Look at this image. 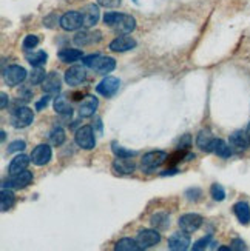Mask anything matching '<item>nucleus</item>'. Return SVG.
<instances>
[{"label":"nucleus","instance_id":"11","mask_svg":"<svg viewBox=\"0 0 250 251\" xmlns=\"http://www.w3.org/2000/svg\"><path fill=\"white\" fill-rule=\"evenodd\" d=\"M61 26L65 31H76L81 26H83V19L79 11H70L65 13L61 17Z\"/></svg>","mask_w":250,"mask_h":251},{"label":"nucleus","instance_id":"32","mask_svg":"<svg viewBox=\"0 0 250 251\" xmlns=\"http://www.w3.org/2000/svg\"><path fill=\"white\" fill-rule=\"evenodd\" d=\"M45 70H42V66H34V70L30 73V83L31 85H41L45 80Z\"/></svg>","mask_w":250,"mask_h":251},{"label":"nucleus","instance_id":"17","mask_svg":"<svg viewBox=\"0 0 250 251\" xmlns=\"http://www.w3.org/2000/svg\"><path fill=\"white\" fill-rule=\"evenodd\" d=\"M136 40L128 36H121L118 39H114V40L110 43V50L114 51V53H125V51H130L133 48H136Z\"/></svg>","mask_w":250,"mask_h":251},{"label":"nucleus","instance_id":"31","mask_svg":"<svg viewBox=\"0 0 250 251\" xmlns=\"http://www.w3.org/2000/svg\"><path fill=\"white\" fill-rule=\"evenodd\" d=\"M14 200H16L14 193L9 188L8 190L3 188L2 190V211H8L9 208H11L14 205Z\"/></svg>","mask_w":250,"mask_h":251},{"label":"nucleus","instance_id":"14","mask_svg":"<svg viewBox=\"0 0 250 251\" xmlns=\"http://www.w3.org/2000/svg\"><path fill=\"white\" fill-rule=\"evenodd\" d=\"M168 248L171 251H186L190 248V236L186 231H179V233H173L168 239Z\"/></svg>","mask_w":250,"mask_h":251},{"label":"nucleus","instance_id":"36","mask_svg":"<svg viewBox=\"0 0 250 251\" xmlns=\"http://www.w3.org/2000/svg\"><path fill=\"white\" fill-rule=\"evenodd\" d=\"M37 45H39V37L34 36V34H28V36L23 39V43H22V46H23L25 51H31L33 48H36Z\"/></svg>","mask_w":250,"mask_h":251},{"label":"nucleus","instance_id":"40","mask_svg":"<svg viewBox=\"0 0 250 251\" xmlns=\"http://www.w3.org/2000/svg\"><path fill=\"white\" fill-rule=\"evenodd\" d=\"M122 0H98V5L104 8H118Z\"/></svg>","mask_w":250,"mask_h":251},{"label":"nucleus","instance_id":"15","mask_svg":"<svg viewBox=\"0 0 250 251\" xmlns=\"http://www.w3.org/2000/svg\"><path fill=\"white\" fill-rule=\"evenodd\" d=\"M81 14H82V19H83V26L85 28L94 26L96 23L99 22V17H101L99 6L94 5V3H90V5H86L85 8H82Z\"/></svg>","mask_w":250,"mask_h":251},{"label":"nucleus","instance_id":"16","mask_svg":"<svg viewBox=\"0 0 250 251\" xmlns=\"http://www.w3.org/2000/svg\"><path fill=\"white\" fill-rule=\"evenodd\" d=\"M85 79H86V73H85L83 66L74 65V66H71V68H68L65 71V82H66V85H70V86L81 85Z\"/></svg>","mask_w":250,"mask_h":251},{"label":"nucleus","instance_id":"13","mask_svg":"<svg viewBox=\"0 0 250 251\" xmlns=\"http://www.w3.org/2000/svg\"><path fill=\"white\" fill-rule=\"evenodd\" d=\"M33 180V173L31 171H22L17 173V174H13L11 179H8V182L3 185V188H11V190H22L25 187H28Z\"/></svg>","mask_w":250,"mask_h":251},{"label":"nucleus","instance_id":"6","mask_svg":"<svg viewBox=\"0 0 250 251\" xmlns=\"http://www.w3.org/2000/svg\"><path fill=\"white\" fill-rule=\"evenodd\" d=\"M26 79V70L21 65H11L3 71V80L9 86H16Z\"/></svg>","mask_w":250,"mask_h":251},{"label":"nucleus","instance_id":"9","mask_svg":"<svg viewBox=\"0 0 250 251\" xmlns=\"http://www.w3.org/2000/svg\"><path fill=\"white\" fill-rule=\"evenodd\" d=\"M138 244L144 248H151L161 242V234H159V230H141L138 236H136Z\"/></svg>","mask_w":250,"mask_h":251},{"label":"nucleus","instance_id":"35","mask_svg":"<svg viewBox=\"0 0 250 251\" xmlns=\"http://www.w3.org/2000/svg\"><path fill=\"white\" fill-rule=\"evenodd\" d=\"M210 245L213 247V248H216V247H215L216 242H213V240H211V236L203 237L201 240H198V242L193 244V251H203V250H207V248H210Z\"/></svg>","mask_w":250,"mask_h":251},{"label":"nucleus","instance_id":"1","mask_svg":"<svg viewBox=\"0 0 250 251\" xmlns=\"http://www.w3.org/2000/svg\"><path fill=\"white\" fill-rule=\"evenodd\" d=\"M104 23L113 28L118 34H130L136 28V19L128 14L107 13L104 16Z\"/></svg>","mask_w":250,"mask_h":251},{"label":"nucleus","instance_id":"33","mask_svg":"<svg viewBox=\"0 0 250 251\" xmlns=\"http://www.w3.org/2000/svg\"><path fill=\"white\" fill-rule=\"evenodd\" d=\"M50 140L53 145H56V147H61V145L65 142V131L61 127L54 128L50 134Z\"/></svg>","mask_w":250,"mask_h":251},{"label":"nucleus","instance_id":"19","mask_svg":"<svg viewBox=\"0 0 250 251\" xmlns=\"http://www.w3.org/2000/svg\"><path fill=\"white\" fill-rule=\"evenodd\" d=\"M113 170L118 174H131L136 170V163L131 160V157H118L113 162Z\"/></svg>","mask_w":250,"mask_h":251},{"label":"nucleus","instance_id":"43","mask_svg":"<svg viewBox=\"0 0 250 251\" xmlns=\"http://www.w3.org/2000/svg\"><path fill=\"white\" fill-rule=\"evenodd\" d=\"M0 99H2V105H0V108L5 110L6 105H8V96H6V93H2V94H0Z\"/></svg>","mask_w":250,"mask_h":251},{"label":"nucleus","instance_id":"34","mask_svg":"<svg viewBox=\"0 0 250 251\" xmlns=\"http://www.w3.org/2000/svg\"><path fill=\"white\" fill-rule=\"evenodd\" d=\"M210 196L213 197L216 202H221L226 199V190L219 185V183H213V185L210 187Z\"/></svg>","mask_w":250,"mask_h":251},{"label":"nucleus","instance_id":"20","mask_svg":"<svg viewBox=\"0 0 250 251\" xmlns=\"http://www.w3.org/2000/svg\"><path fill=\"white\" fill-rule=\"evenodd\" d=\"M98 105H99V100L96 99L94 96H86L79 105L81 117H90V116H93L96 113V110H98Z\"/></svg>","mask_w":250,"mask_h":251},{"label":"nucleus","instance_id":"2","mask_svg":"<svg viewBox=\"0 0 250 251\" xmlns=\"http://www.w3.org/2000/svg\"><path fill=\"white\" fill-rule=\"evenodd\" d=\"M82 62L86 68L94 70L98 74H108L116 68V60H114L113 57L99 56V54L86 56V57H83Z\"/></svg>","mask_w":250,"mask_h":251},{"label":"nucleus","instance_id":"5","mask_svg":"<svg viewBox=\"0 0 250 251\" xmlns=\"http://www.w3.org/2000/svg\"><path fill=\"white\" fill-rule=\"evenodd\" d=\"M13 127L14 128H26L30 127L34 120V114L28 107H19L13 113Z\"/></svg>","mask_w":250,"mask_h":251},{"label":"nucleus","instance_id":"26","mask_svg":"<svg viewBox=\"0 0 250 251\" xmlns=\"http://www.w3.org/2000/svg\"><path fill=\"white\" fill-rule=\"evenodd\" d=\"M54 111L57 114L63 116V117H70V116L73 114V108L71 105L66 102L65 97H62V96H59V97H56L54 100Z\"/></svg>","mask_w":250,"mask_h":251},{"label":"nucleus","instance_id":"23","mask_svg":"<svg viewBox=\"0 0 250 251\" xmlns=\"http://www.w3.org/2000/svg\"><path fill=\"white\" fill-rule=\"evenodd\" d=\"M99 40H101V33L82 31V33H78L74 37V43L78 46H85V45H90V43L99 42Z\"/></svg>","mask_w":250,"mask_h":251},{"label":"nucleus","instance_id":"41","mask_svg":"<svg viewBox=\"0 0 250 251\" xmlns=\"http://www.w3.org/2000/svg\"><path fill=\"white\" fill-rule=\"evenodd\" d=\"M50 96H51V94L43 96V97L36 103V110H39V111H41V110H43V108L46 107V105H48V102H50Z\"/></svg>","mask_w":250,"mask_h":251},{"label":"nucleus","instance_id":"37","mask_svg":"<svg viewBox=\"0 0 250 251\" xmlns=\"http://www.w3.org/2000/svg\"><path fill=\"white\" fill-rule=\"evenodd\" d=\"M113 153L116 154L118 157H134V156H136V151L125 150V148L119 147L118 143H113Z\"/></svg>","mask_w":250,"mask_h":251},{"label":"nucleus","instance_id":"8","mask_svg":"<svg viewBox=\"0 0 250 251\" xmlns=\"http://www.w3.org/2000/svg\"><path fill=\"white\" fill-rule=\"evenodd\" d=\"M119 86H121V80L118 77H113V76H107L105 79L96 86V91L101 96H105V97H111L118 91H119Z\"/></svg>","mask_w":250,"mask_h":251},{"label":"nucleus","instance_id":"38","mask_svg":"<svg viewBox=\"0 0 250 251\" xmlns=\"http://www.w3.org/2000/svg\"><path fill=\"white\" fill-rule=\"evenodd\" d=\"M25 147H26L25 140H14V142L8 147L6 151H8V154H11V153H16V151H23Z\"/></svg>","mask_w":250,"mask_h":251},{"label":"nucleus","instance_id":"18","mask_svg":"<svg viewBox=\"0 0 250 251\" xmlns=\"http://www.w3.org/2000/svg\"><path fill=\"white\" fill-rule=\"evenodd\" d=\"M42 88L46 94H51V96H57V93L61 91V76L59 73H50L43 80Z\"/></svg>","mask_w":250,"mask_h":251},{"label":"nucleus","instance_id":"44","mask_svg":"<svg viewBox=\"0 0 250 251\" xmlns=\"http://www.w3.org/2000/svg\"><path fill=\"white\" fill-rule=\"evenodd\" d=\"M247 133H249V136H250V123H249V127H247Z\"/></svg>","mask_w":250,"mask_h":251},{"label":"nucleus","instance_id":"4","mask_svg":"<svg viewBox=\"0 0 250 251\" xmlns=\"http://www.w3.org/2000/svg\"><path fill=\"white\" fill-rule=\"evenodd\" d=\"M76 143L79 145L83 150H93L96 147V137H94V131L90 125H85V127H81L78 131H76L74 136Z\"/></svg>","mask_w":250,"mask_h":251},{"label":"nucleus","instance_id":"12","mask_svg":"<svg viewBox=\"0 0 250 251\" xmlns=\"http://www.w3.org/2000/svg\"><path fill=\"white\" fill-rule=\"evenodd\" d=\"M230 148L236 153H243L250 147V136L247 131H235L233 134H230L229 139Z\"/></svg>","mask_w":250,"mask_h":251},{"label":"nucleus","instance_id":"45","mask_svg":"<svg viewBox=\"0 0 250 251\" xmlns=\"http://www.w3.org/2000/svg\"><path fill=\"white\" fill-rule=\"evenodd\" d=\"M133 2H136V3H138V0H133Z\"/></svg>","mask_w":250,"mask_h":251},{"label":"nucleus","instance_id":"39","mask_svg":"<svg viewBox=\"0 0 250 251\" xmlns=\"http://www.w3.org/2000/svg\"><path fill=\"white\" fill-rule=\"evenodd\" d=\"M201 194H203V193H201V190H199V188H190V190H187V191H186L187 199H188V200H193V202L199 200Z\"/></svg>","mask_w":250,"mask_h":251},{"label":"nucleus","instance_id":"27","mask_svg":"<svg viewBox=\"0 0 250 251\" xmlns=\"http://www.w3.org/2000/svg\"><path fill=\"white\" fill-rule=\"evenodd\" d=\"M116 251H141L142 247L138 244L136 239H130V237H124L114 247Z\"/></svg>","mask_w":250,"mask_h":251},{"label":"nucleus","instance_id":"42","mask_svg":"<svg viewBox=\"0 0 250 251\" xmlns=\"http://www.w3.org/2000/svg\"><path fill=\"white\" fill-rule=\"evenodd\" d=\"M232 250H236V251H241V250H246V245L241 239H235L232 242V247H230Z\"/></svg>","mask_w":250,"mask_h":251},{"label":"nucleus","instance_id":"30","mask_svg":"<svg viewBox=\"0 0 250 251\" xmlns=\"http://www.w3.org/2000/svg\"><path fill=\"white\" fill-rule=\"evenodd\" d=\"M48 56L45 51H33V53H26V60L30 62L33 66H42L46 63Z\"/></svg>","mask_w":250,"mask_h":251},{"label":"nucleus","instance_id":"24","mask_svg":"<svg viewBox=\"0 0 250 251\" xmlns=\"http://www.w3.org/2000/svg\"><path fill=\"white\" fill-rule=\"evenodd\" d=\"M233 211H235V216L238 217V220L241 222V224H249L250 222V207L246 202H238L233 207Z\"/></svg>","mask_w":250,"mask_h":251},{"label":"nucleus","instance_id":"28","mask_svg":"<svg viewBox=\"0 0 250 251\" xmlns=\"http://www.w3.org/2000/svg\"><path fill=\"white\" fill-rule=\"evenodd\" d=\"M150 222H151L153 228L162 231V230H167L168 228V225H170V217H168L167 213H155V214L150 217Z\"/></svg>","mask_w":250,"mask_h":251},{"label":"nucleus","instance_id":"7","mask_svg":"<svg viewBox=\"0 0 250 251\" xmlns=\"http://www.w3.org/2000/svg\"><path fill=\"white\" fill-rule=\"evenodd\" d=\"M178 225L182 231H186L188 234L195 233V231H198L201 228V225H203V217L196 213H187L179 217Z\"/></svg>","mask_w":250,"mask_h":251},{"label":"nucleus","instance_id":"22","mask_svg":"<svg viewBox=\"0 0 250 251\" xmlns=\"http://www.w3.org/2000/svg\"><path fill=\"white\" fill-rule=\"evenodd\" d=\"M210 151L215 153L216 156H219V157L227 159V157H230V154H232L233 150L230 148V145H227L224 140L213 139V142H211V145H210Z\"/></svg>","mask_w":250,"mask_h":251},{"label":"nucleus","instance_id":"21","mask_svg":"<svg viewBox=\"0 0 250 251\" xmlns=\"http://www.w3.org/2000/svg\"><path fill=\"white\" fill-rule=\"evenodd\" d=\"M30 157L25 156V154H19V156H16L11 163H9V168H8V173L9 174H17V173H22L28 168V165H30Z\"/></svg>","mask_w":250,"mask_h":251},{"label":"nucleus","instance_id":"3","mask_svg":"<svg viewBox=\"0 0 250 251\" xmlns=\"http://www.w3.org/2000/svg\"><path fill=\"white\" fill-rule=\"evenodd\" d=\"M168 160V156L166 151H150L141 160V168L146 173H151L156 168H159L162 163Z\"/></svg>","mask_w":250,"mask_h":251},{"label":"nucleus","instance_id":"29","mask_svg":"<svg viewBox=\"0 0 250 251\" xmlns=\"http://www.w3.org/2000/svg\"><path fill=\"white\" fill-rule=\"evenodd\" d=\"M81 57H82V51H79V50H70V48H66V50L59 51V59L63 63L78 62Z\"/></svg>","mask_w":250,"mask_h":251},{"label":"nucleus","instance_id":"10","mask_svg":"<svg viewBox=\"0 0 250 251\" xmlns=\"http://www.w3.org/2000/svg\"><path fill=\"white\" fill-rule=\"evenodd\" d=\"M51 156H53V151H51L50 145L41 143V145H37V147L33 150V153H31V160H33L34 165L43 167V165H46V163L51 160Z\"/></svg>","mask_w":250,"mask_h":251},{"label":"nucleus","instance_id":"25","mask_svg":"<svg viewBox=\"0 0 250 251\" xmlns=\"http://www.w3.org/2000/svg\"><path fill=\"white\" fill-rule=\"evenodd\" d=\"M213 142V134L210 130H201L198 137H196V145L203 151H210V145Z\"/></svg>","mask_w":250,"mask_h":251}]
</instances>
